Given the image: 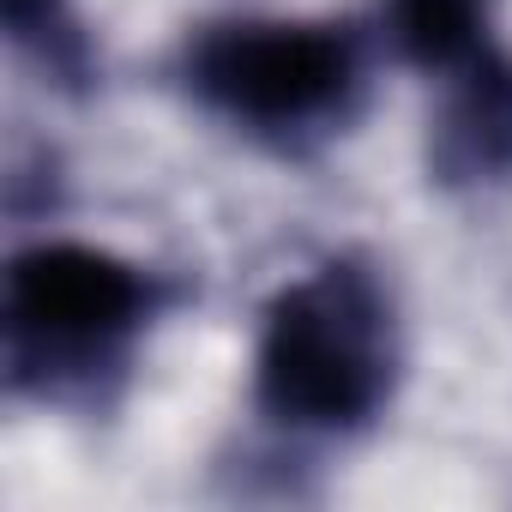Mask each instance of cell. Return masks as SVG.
Instances as JSON below:
<instances>
[{"instance_id":"cell-5","label":"cell","mask_w":512,"mask_h":512,"mask_svg":"<svg viewBox=\"0 0 512 512\" xmlns=\"http://www.w3.org/2000/svg\"><path fill=\"white\" fill-rule=\"evenodd\" d=\"M452 133L476 169H506L512 163V67L476 55L452 109Z\"/></svg>"},{"instance_id":"cell-4","label":"cell","mask_w":512,"mask_h":512,"mask_svg":"<svg viewBox=\"0 0 512 512\" xmlns=\"http://www.w3.org/2000/svg\"><path fill=\"white\" fill-rule=\"evenodd\" d=\"M392 43L416 67H470L482 55V0H392Z\"/></svg>"},{"instance_id":"cell-2","label":"cell","mask_w":512,"mask_h":512,"mask_svg":"<svg viewBox=\"0 0 512 512\" xmlns=\"http://www.w3.org/2000/svg\"><path fill=\"white\" fill-rule=\"evenodd\" d=\"M260 398L302 428H350L380 398V362L344 302L302 290L260 338Z\"/></svg>"},{"instance_id":"cell-1","label":"cell","mask_w":512,"mask_h":512,"mask_svg":"<svg viewBox=\"0 0 512 512\" xmlns=\"http://www.w3.org/2000/svg\"><path fill=\"white\" fill-rule=\"evenodd\" d=\"M193 85L235 121L302 127L350 97L356 49L332 25H229L199 43Z\"/></svg>"},{"instance_id":"cell-3","label":"cell","mask_w":512,"mask_h":512,"mask_svg":"<svg viewBox=\"0 0 512 512\" xmlns=\"http://www.w3.org/2000/svg\"><path fill=\"white\" fill-rule=\"evenodd\" d=\"M13 320L43 344H109L145 320V272L91 241H43L13 260Z\"/></svg>"}]
</instances>
